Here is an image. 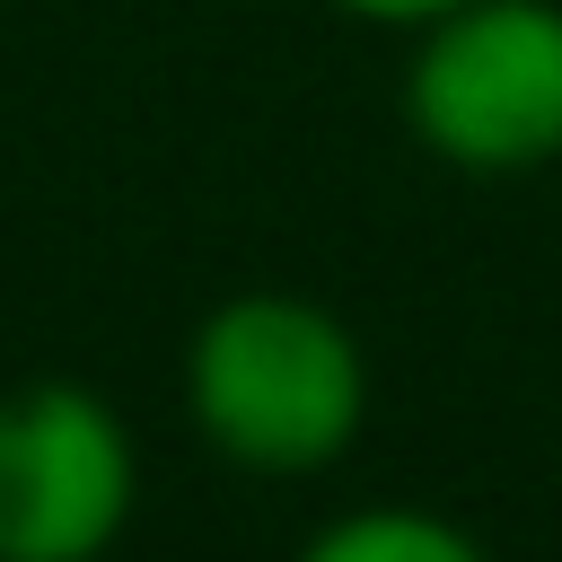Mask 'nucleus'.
Masks as SVG:
<instances>
[{
  "label": "nucleus",
  "mask_w": 562,
  "mask_h": 562,
  "mask_svg": "<svg viewBox=\"0 0 562 562\" xmlns=\"http://www.w3.org/2000/svg\"><path fill=\"white\" fill-rule=\"evenodd\" d=\"M184 422L237 474H325L369 430V351L325 299L228 290L184 334Z\"/></svg>",
  "instance_id": "1"
},
{
  "label": "nucleus",
  "mask_w": 562,
  "mask_h": 562,
  "mask_svg": "<svg viewBox=\"0 0 562 562\" xmlns=\"http://www.w3.org/2000/svg\"><path fill=\"white\" fill-rule=\"evenodd\" d=\"M404 132L457 176H536L562 158V0H457L413 26L395 79Z\"/></svg>",
  "instance_id": "2"
},
{
  "label": "nucleus",
  "mask_w": 562,
  "mask_h": 562,
  "mask_svg": "<svg viewBox=\"0 0 562 562\" xmlns=\"http://www.w3.org/2000/svg\"><path fill=\"white\" fill-rule=\"evenodd\" d=\"M290 562H492L474 544V527L413 509V501H369V509H334Z\"/></svg>",
  "instance_id": "4"
},
{
  "label": "nucleus",
  "mask_w": 562,
  "mask_h": 562,
  "mask_svg": "<svg viewBox=\"0 0 562 562\" xmlns=\"http://www.w3.org/2000/svg\"><path fill=\"white\" fill-rule=\"evenodd\" d=\"M140 509L132 422L79 378L0 395V562H105Z\"/></svg>",
  "instance_id": "3"
},
{
  "label": "nucleus",
  "mask_w": 562,
  "mask_h": 562,
  "mask_svg": "<svg viewBox=\"0 0 562 562\" xmlns=\"http://www.w3.org/2000/svg\"><path fill=\"white\" fill-rule=\"evenodd\" d=\"M325 9H342V18H360V26H422V18H439V9H457V0H325Z\"/></svg>",
  "instance_id": "5"
}]
</instances>
